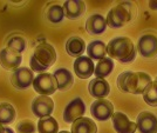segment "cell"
<instances>
[{"label":"cell","mask_w":157,"mask_h":133,"mask_svg":"<svg viewBox=\"0 0 157 133\" xmlns=\"http://www.w3.org/2000/svg\"><path fill=\"white\" fill-rule=\"evenodd\" d=\"M111 123L116 133H135L137 131L136 123L131 121L123 112H114L111 117Z\"/></svg>","instance_id":"12"},{"label":"cell","mask_w":157,"mask_h":133,"mask_svg":"<svg viewBox=\"0 0 157 133\" xmlns=\"http://www.w3.org/2000/svg\"><path fill=\"white\" fill-rule=\"evenodd\" d=\"M71 133H98V125L87 117H81L72 124Z\"/></svg>","instance_id":"19"},{"label":"cell","mask_w":157,"mask_h":133,"mask_svg":"<svg viewBox=\"0 0 157 133\" xmlns=\"http://www.w3.org/2000/svg\"><path fill=\"white\" fill-rule=\"evenodd\" d=\"M36 130L38 128L35 126V124L29 119L20 120L17 124V127H15V132L17 133H35Z\"/></svg>","instance_id":"28"},{"label":"cell","mask_w":157,"mask_h":133,"mask_svg":"<svg viewBox=\"0 0 157 133\" xmlns=\"http://www.w3.org/2000/svg\"><path fill=\"white\" fill-rule=\"evenodd\" d=\"M132 5L130 2H120L118 5L110 8L107 14V26L111 28H121L129 24L132 19Z\"/></svg>","instance_id":"4"},{"label":"cell","mask_w":157,"mask_h":133,"mask_svg":"<svg viewBox=\"0 0 157 133\" xmlns=\"http://www.w3.org/2000/svg\"><path fill=\"white\" fill-rule=\"evenodd\" d=\"M17 118L15 108L10 103H0V124H12Z\"/></svg>","instance_id":"23"},{"label":"cell","mask_w":157,"mask_h":133,"mask_svg":"<svg viewBox=\"0 0 157 133\" xmlns=\"http://www.w3.org/2000/svg\"><path fill=\"white\" fill-rule=\"evenodd\" d=\"M56 61V51L53 45L42 42L34 48L29 59V68L36 73H45Z\"/></svg>","instance_id":"3"},{"label":"cell","mask_w":157,"mask_h":133,"mask_svg":"<svg viewBox=\"0 0 157 133\" xmlns=\"http://www.w3.org/2000/svg\"><path fill=\"white\" fill-rule=\"evenodd\" d=\"M115 67L114 60L111 58H103V59L98 60V64L95 65V71L94 75L98 79H105L107 77H109Z\"/></svg>","instance_id":"22"},{"label":"cell","mask_w":157,"mask_h":133,"mask_svg":"<svg viewBox=\"0 0 157 133\" xmlns=\"http://www.w3.org/2000/svg\"><path fill=\"white\" fill-rule=\"evenodd\" d=\"M4 133H15V132L13 131V128L6 126V127H5V132H4Z\"/></svg>","instance_id":"30"},{"label":"cell","mask_w":157,"mask_h":133,"mask_svg":"<svg viewBox=\"0 0 157 133\" xmlns=\"http://www.w3.org/2000/svg\"><path fill=\"white\" fill-rule=\"evenodd\" d=\"M144 103L151 107H157V80H152L142 93Z\"/></svg>","instance_id":"26"},{"label":"cell","mask_w":157,"mask_h":133,"mask_svg":"<svg viewBox=\"0 0 157 133\" xmlns=\"http://www.w3.org/2000/svg\"><path fill=\"white\" fill-rule=\"evenodd\" d=\"M46 18L52 24H60V22H62V20L65 18L63 7L59 5V4L51 5L46 11Z\"/></svg>","instance_id":"25"},{"label":"cell","mask_w":157,"mask_h":133,"mask_svg":"<svg viewBox=\"0 0 157 133\" xmlns=\"http://www.w3.org/2000/svg\"><path fill=\"white\" fill-rule=\"evenodd\" d=\"M31 110L32 113L39 119L51 117V114L54 111V101L48 95H38L36 98L33 99Z\"/></svg>","instance_id":"10"},{"label":"cell","mask_w":157,"mask_h":133,"mask_svg":"<svg viewBox=\"0 0 157 133\" xmlns=\"http://www.w3.org/2000/svg\"><path fill=\"white\" fill-rule=\"evenodd\" d=\"M85 112H86L85 101L82 100V98L76 97V98L71 100L66 105L65 110H63V114H62V118H63V121L67 123V124H73L76 119L83 117Z\"/></svg>","instance_id":"9"},{"label":"cell","mask_w":157,"mask_h":133,"mask_svg":"<svg viewBox=\"0 0 157 133\" xmlns=\"http://www.w3.org/2000/svg\"><path fill=\"white\" fill-rule=\"evenodd\" d=\"M36 128L39 133H59V124L52 115L39 119Z\"/></svg>","instance_id":"24"},{"label":"cell","mask_w":157,"mask_h":133,"mask_svg":"<svg viewBox=\"0 0 157 133\" xmlns=\"http://www.w3.org/2000/svg\"><path fill=\"white\" fill-rule=\"evenodd\" d=\"M107 30L105 18L101 14H92L86 21V31L93 35H100Z\"/></svg>","instance_id":"17"},{"label":"cell","mask_w":157,"mask_h":133,"mask_svg":"<svg viewBox=\"0 0 157 133\" xmlns=\"http://www.w3.org/2000/svg\"><path fill=\"white\" fill-rule=\"evenodd\" d=\"M89 94L95 99H103L107 98L110 93V85L105 79H98L94 78L90 80L88 85Z\"/></svg>","instance_id":"15"},{"label":"cell","mask_w":157,"mask_h":133,"mask_svg":"<svg viewBox=\"0 0 157 133\" xmlns=\"http://www.w3.org/2000/svg\"><path fill=\"white\" fill-rule=\"evenodd\" d=\"M135 123L140 133H157V117L152 112H141Z\"/></svg>","instance_id":"14"},{"label":"cell","mask_w":157,"mask_h":133,"mask_svg":"<svg viewBox=\"0 0 157 133\" xmlns=\"http://www.w3.org/2000/svg\"><path fill=\"white\" fill-rule=\"evenodd\" d=\"M137 52L145 59H154L157 57V35L145 33L140 37L137 41Z\"/></svg>","instance_id":"6"},{"label":"cell","mask_w":157,"mask_h":133,"mask_svg":"<svg viewBox=\"0 0 157 133\" xmlns=\"http://www.w3.org/2000/svg\"><path fill=\"white\" fill-rule=\"evenodd\" d=\"M59 133H71L69 131H66V130H63V131H59Z\"/></svg>","instance_id":"32"},{"label":"cell","mask_w":157,"mask_h":133,"mask_svg":"<svg viewBox=\"0 0 157 133\" xmlns=\"http://www.w3.org/2000/svg\"><path fill=\"white\" fill-rule=\"evenodd\" d=\"M5 132V126L2 124H0V133H4Z\"/></svg>","instance_id":"31"},{"label":"cell","mask_w":157,"mask_h":133,"mask_svg":"<svg viewBox=\"0 0 157 133\" xmlns=\"http://www.w3.org/2000/svg\"><path fill=\"white\" fill-rule=\"evenodd\" d=\"M34 91L40 95H52L58 91V83L53 73H39L32 84Z\"/></svg>","instance_id":"5"},{"label":"cell","mask_w":157,"mask_h":133,"mask_svg":"<svg viewBox=\"0 0 157 133\" xmlns=\"http://www.w3.org/2000/svg\"><path fill=\"white\" fill-rule=\"evenodd\" d=\"M73 68H74V73L76 74V77H78L80 79H88L94 74L95 64L89 57L81 55L75 59L74 64H73Z\"/></svg>","instance_id":"13"},{"label":"cell","mask_w":157,"mask_h":133,"mask_svg":"<svg viewBox=\"0 0 157 133\" xmlns=\"http://www.w3.org/2000/svg\"><path fill=\"white\" fill-rule=\"evenodd\" d=\"M63 11H65V17L67 19H78L82 17L86 12V4L85 1L81 0H67L63 2Z\"/></svg>","instance_id":"16"},{"label":"cell","mask_w":157,"mask_h":133,"mask_svg":"<svg viewBox=\"0 0 157 133\" xmlns=\"http://www.w3.org/2000/svg\"><path fill=\"white\" fill-rule=\"evenodd\" d=\"M35 78L34 72L29 67H19L15 70L13 73L11 74L10 80L11 84L15 87L17 90H27L32 86L33 80Z\"/></svg>","instance_id":"8"},{"label":"cell","mask_w":157,"mask_h":133,"mask_svg":"<svg viewBox=\"0 0 157 133\" xmlns=\"http://www.w3.org/2000/svg\"><path fill=\"white\" fill-rule=\"evenodd\" d=\"M107 54L113 60L128 64L136 59L137 48L128 37H115L107 44Z\"/></svg>","instance_id":"1"},{"label":"cell","mask_w":157,"mask_h":133,"mask_svg":"<svg viewBox=\"0 0 157 133\" xmlns=\"http://www.w3.org/2000/svg\"><path fill=\"white\" fill-rule=\"evenodd\" d=\"M155 80H157V77H156V78H155Z\"/></svg>","instance_id":"33"},{"label":"cell","mask_w":157,"mask_h":133,"mask_svg":"<svg viewBox=\"0 0 157 133\" xmlns=\"http://www.w3.org/2000/svg\"><path fill=\"white\" fill-rule=\"evenodd\" d=\"M53 75L56 79L59 91H67V90L72 88V86L74 85V77L68 68L60 67V68L54 71Z\"/></svg>","instance_id":"18"},{"label":"cell","mask_w":157,"mask_h":133,"mask_svg":"<svg viewBox=\"0 0 157 133\" xmlns=\"http://www.w3.org/2000/svg\"><path fill=\"white\" fill-rule=\"evenodd\" d=\"M87 57L92 60H101L107 57V45L102 40H93L86 48Z\"/></svg>","instance_id":"21"},{"label":"cell","mask_w":157,"mask_h":133,"mask_svg":"<svg viewBox=\"0 0 157 133\" xmlns=\"http://www.w3.org/2000/svg\"><path fill=\"white\" fill-rule=\"evenodd\" d=\"M152 81L150 74L145 72H132L124 71L118 74L117 87L124 93L130 94H142L147 86Z\"/></svg>","instance_id":"2"},{"label":"cell","mask_w":157,"mask_h":133,"mask_svg":"<svg viewBox=\"0 0 157 133\" xmlns=\"http://www.w3.org/2000/svg\"><path fill=\"white\" fill-rule=\"evenodd\" d=\"M86 42L81 37H71L66 41V52L71 57L78 58L86 52Z\"/></svg>","instance_id":"20"},{"label":"cell","mask_w":157,"mask_h":133,"mask_svg":"<svg viewBox=\"0 0 157 133\" xmlns=\"http://www.w3.org/2000/svg\"><path fill=\"white\" fill-rule=\"evenodd\" d=\"M149 7L154 11H157V0H151L149 1Z\"/></svg>","instance_id":"29"},{"label":"cell","mask_w":157,"mask_h":133,"mask_svg":"<svg viewBox=\"0 0 157 133\" xmlns=\"http://www.w3.org/2000/svg\"><path fill=\"white\" fill-rule=\"evenodd\" d=\"M114 112V105L107 98L96 99L90 105V114L98 121H107L111 119Z\"/></svg>","instance_id":"7"},{"label":"cell","mask_w":157,"mask_h":133,"mask_svg":"<svg viewBox=\"0 0 157 133\" xmlns=\"http://www.w3.org/2000/svg\"><path fill=\"white\" fill-rule=\"evenodd\" d=\"M7 47L15 51L17 53L21 54L22 52H25V50H26V40H25L24 37L13 35L7 41Z\"/></svg>","instance_id":"27"},{"label":"cell","mask_w":157,"mask_h":133,"mask_svg":"<svg viewBox=\"0 0 157 133\" xmlns=\"http://www.w3.org/2000/svg\"><path fill=\"white\" fill-rule=\"evenodd\" d=\"M22 57L20 53H17L15 51L5 47L0 51V65L6 71H12L14 72L18 70L21 65Z\"/></svg>","instance_id":"11"}]
</instances>
